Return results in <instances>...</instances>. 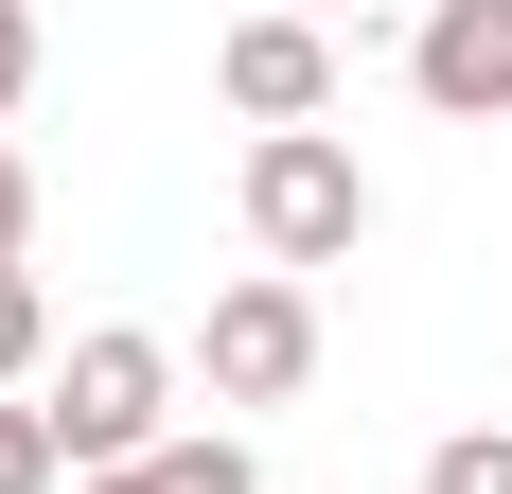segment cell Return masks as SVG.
Here are the masks:
<instances>
[{
  "label": "cell",
  "mask_w": 512,
  "mask_h": 494,
  "mask_svg": "<svg viewBox=\"0 0 512 494\" xmlns=\"http://www.w3.org/2000/svg\"><path fill=\"white\" fill-rule=\"evenodd\" d=\"M177 371H195V353L177 336H142V318H106V336H71L53 353V442H71V477H124V459H159L177 442Z\"/></svg>",
  "instance_id": "1"
},
{
  "label": "cell",
  "mask_w": 512,
  "mask_h": 494,
  "mask_svg": "<svg viewBox=\"0 0 512 494\" xmlns=\"http://www.w3.org/2000/svg\"><path fill=\"white\" fill-rule=\"evenodd\" d=\"M230 212H248V247L283 265V283H318V265H354V247H371V159L336 142V124H283V142H248Z\"/></svg>",
  "instance_id": "2"
},
{
  "label": "cell",
  "mask_w": 512,
  "mask_h": 494,
  "mask_svg": "<svg viewBox=\"0 0 512 494\" xmlns=\"http://www.w3.org/2000/svg\"><path fill=\"white\" fill-rule=\"evenodd\" d=\"M195 389H212V406H301V389H318V283H283V265L212 283V318H195Z\"/></svg>",
  "instance_id": "3"
},
{
  "label": "cell",
  "mask_w": 512,
  "mask_h": 494,
  "mask_svg": "<svg viewBox=\"0 0 512 494\" xmlns=\"http://www.w3.org/2000/svg\"><path fill=\"white\" fill-rule=\"evenodd\" d=\"M212 89L248 106V142H283V124H336V36H318V18H283V0H248V18L212 36Z\"/></svg>",
  "instance_id": "4"
},
{
  "label": "cell",
  "mask_w": 512,
  "mask_h": 494,
  "mask_svg": "<svg viewBox=\"0 0 512 494\" xmlns=\"http://www.w3.org/2000/svg\"><path fill=\"white\" fill-rule=\"evenodd\" d=\"M407 89L442 124H512V0H424L407 18Z\"/></svg>",
  "instance_id": "5"
},
{
  "label": "cell",
  "mask_w": 512,
  "mask_h": 494,
  "mask_svg": "<svg viewBox=\"0 0 512 494\" xmlns=\"http://www.w3.org/2000/svg\"><path fill=\"white\" fill-rule=\"evenodd\" d=\"M71 494H265V459L212 424V442H159V459H124V477H71Z\"/></svg>",
  "instance_id": "6"
},
{
  "label": "cell",
  "mask_w": 512,
  "mask_h": 494,
  "mask_svg": "<svg viewBox=\"0 0 512 494\" xmlns=\"http://www.w3.org/2000/svg\"><path fill=\"white\" fill-rule=\"evenodd\" d=\"M18 389H53V300H36V265H0V406Z\"/></svg>",
  "instance_id": "7"
},
{
  "label": "cell",
  "mask_w": 512,
  "mask_h": 494,
  "mask_svg": "<svg viewBox=\"0 0 512 494\" xmlns=\"http://www.w3.org/2000/svg\"><path fill=\"white\" fill-rule=\"evenodd\" d=\"M0 494H71V442H53V406H36V389L0 406Z\"/></svg>",
  "instance_id": "8"
},
{
  "label": "cell",
  "mask_w": 512,
  "mask_h": 494,
  "mask_svg": "<svg viewBox=\"0 0 512 494\" xmlns=\"http://www.w3.org/2000/svg\"><path fill=\"white\" fill-rule=\"evenodd\" d=\"M424 494H512V424H442L424 442Z\"/></svg>",
  "instance_id": "9"
},
{
  "label": "cell",
  "mask_w": 512,
  "mask_h": 494,
  "mask_svg": "<svg viewBox=\"0 0 512 494\" xmlns=\"http://www.w3.org/2000/svg\"><path fill=\"white\" fill-rule=\"evenodd\" d=\"M36 106V0H0V124Z\"/></svg>",
  "instance_id": "10"
},
{
  "label": "cell",
  "mask_w": 512,
  "mask_h": 494,
  "mask_svg": "<svg viewBox=\"0 0 512 494\" xmlns=\"http://www.w3.org/2000/svg\"><path fill=\"white\" fill-rule=\"evenodd\" d=\"M0 265H36V159L0 142Z\"/></svg>",
  "instance_id": "11"
},
{
  "label": "cell",
  "mask_w": 512,
  "mask_h": 494,
  "mask_svg": "<svg viewBox=\"0 0 512 494\" xmlns=\"http://www.w3.org/2000/svg\"><path fill=\"white\" fill-rule=\"evenodd\" d=\"M283 18H336V0H283Z\"/></svg>",
  "instance_id": "12"
}]
</instances>
